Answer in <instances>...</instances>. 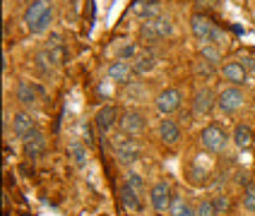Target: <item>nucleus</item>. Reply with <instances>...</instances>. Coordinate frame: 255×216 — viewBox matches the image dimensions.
<instances>
[{"mask_svg":"<svg viewBox=\"0 0 255 216\" xmlns=\"http://www.w3.org/2000/svg\"><path fill=\"white\" fill-rule=\"evenodd\" d=\"M111 149H114V156L121 161V163H137L142 156V144L137 142V137H128V135H116L114 142H111Z\"/></svg>","mask_w":255,"mask_h":216,"instance_id":"obj_3","label":"nucleus"},{"mask_svg":"<svg viewBox=\"0 0 255 216\" xmlns=\"http://www.w3.org/2000/svg\"><path fill=\"white\" fill-rule=\"evenodd\" d=\"M166 216H195V204L185 200L183 195H173V202H171V209Z\"/></svg>","mask_w":255,"mask_h":216,"instance_id":"obj_21","label":"nucleus"},{"mask_svg":"<svg viewBox=\"0 0 255 216\" xmlns=\"http://www.w3.org/2000/svg\"><path fill=\"white\" fill-rule=\"evenodd\" d=\"M118 108H116L114 103H104L99 111L94 113V125H97V130L99 132H104V135H109L114 128H118Z\"/></svg>","mask_w":255,"mask_h":216,"instance_id":"obj_13","label":"nucleus"},{"mask_svg":"<svg viewBox=\"0 0 255 216\" xmlns=\"http://www.w3.org/2000/svg\"><path fill=\"white\" fill-rule=\"evenodd\" d=\"M219 2H222V0H195V5L205 7V10H214V7H219Z\"/></svg>","mask_w":255,"mask_h":216,"instance_id":"obj_30","label":"nucleus"},{"mask_svg":"<svg viewBox=\"0 0 255 216\" xmlns=\"http://www.w3.org/2000/svg\"><path fill=\"white\" fill-rule=\"evenodd\" d=\"M53 17H56L53 0H29V5L24 7V14H22V22H24V29L31 36H41L51 29Z\"/></svg>","mask_w":255,"mask_h":216,"instance_id":"obj_1","label":"nucleus"},{"mask_svg":"<svg viewBox=\"0 0 255 216\" xmlns=\"http://www.w3.org/2000/svg\"><path fill=\"white\" fill-rule=\"evenodd\" d=\"M156 135H159V140L161 144H166V146H176V144L181 142V125L173 120V118H161L159 120V125H156Z\"/></svg>","mask_w":255,"mask_h":216,"instance_id":"obj_14","label":"nucleus"},{"mask_svg":"<svg viewBox=\"0 0 255 216\" xmlns=\"http://www.w3.org/2000/svg\"><path fill=\"white\" fill-rule=\"evenodd\" d=\"M68 156L72 158V163H75L77 168H85L87 161H89V149L85 146V142L70 140V142H68Z\"/></svg>","mask_w":255,"mask_h":216,"instance_id":"obj_20","label":"nucleus"},{"mask_svg":"<svg viewBox=\"0 0 255 216\" xmlns=\"http://www.w3.org/2000/svg\"><path fill=\"white\" fill-rule=\"evenodd\" d=\"M241 63H243V68L248 70V74H251V72H255V58L253 56H243Z\"/></svg>","mask_w":255,"mask_h":216,"instance_id":"obj_31","label":"nucleus"},{"mask_svg":"<svg viewBox=\"0 0 255 216\" xmlns=\"http://www.w3.org/2000/svg\"><path fill=\"white\" fill-rule=\"evenodd\" d=\"M190 106H193V115L205 118V115L212 113V108H217V94H214L210 86H200V89H195V94H193Z\"/></svg>","mask_w":255,"mask_h":216,"instance_id":"obj_10","label":"nucleus"},{"mask_svg":"<svg viewBox=\"0 0 255 216\" xmlns=\"http://www.w3.org/2000/svg\"><path fill=\"white\" fill-rule=\"evenodd\" d=\"M212 204H214V209H217V214L222 216L229 209V197H227V195H214Z\"/></svg>","mask_w":255,"mask_h":216,"instance_id":"obj_29","label":"nucleus"},{"mask_svg":"<svg viewBox=\"0 0 255 216\" xmlns=\"http://www.w3.org/2000/svg\"><path fill=\"white\" fill-rule=\"evenodd\" d=\"M14 96H17V101H19L24 108H31V106H36V101H39V91H36V86L31 84L29 79H19V82H17V89H14Z\"/></svg>","mask_w":255,"mask_h":216,"instance_id":"obj_18","label":"nucleus"},{"mask_svg":"<svg viewBox=\"0 0 255 216\" xmlns=\"http://www.w3.org/2000/svg\"><path fill=\"white\" fill-rule=\"evenodd\" d=\"M193 70H195V74H198L200 79H212L214 72H217L212 63H207V60H202V58H198V60L193 63Z\"/></svg>","mask_w":255,"mask_h":216,"instance_id":"obj_24","label":"nucleus"},{"mask_svg":"<svg viewBox=\"0 0 255 216\" xmlns=\"http://www.w3.org/2000/svg\"><path fill=\"white\" fill-rule=\"evenodd\" d=\"M36 120H34V115L29 113V111H17L12 115V132L14 137H19V140H27L31 132H36Z\"/></svg>","mask_w":255,"mask_h":216,"instance_id":"obj_15","label":"nucleus"},{"mask_svg":"<svg viewBox=\"0 0 255 216\" xmlns=\"http://www.w3.org/2000/svg\"><path fill=\"white\" fill-rule=\"evenodd\" d=\"M246 106V94L241 86L227 84L217 91V111L222 115H236Z\"/></svg>","mask_w":255,"mask_h":216,"instance_id":"obj_5","label":"nucleus"},{"mask_svg":"<svg viewBox=\"0 0 255 216\" xmlns=\"http://www.w3.org/2000/svg\"><path fill=\"white\" fill-rule=\"evenodd\" d=\"M132 68H135V74H147L156 68V56L144 51V53H137L135 60H132Z\"/></svg>","mask_w":255,"mask_h":216,"instance_id":"obj_22","label":"nucleus"},{"mask_svg":"<svg viewBox=\"0 0 255 216\" xmlns=\"http://www.w3.org/2000/svg\"><path fill=\"white\" fill-rule=\"evenodd\" d=\"M137 56V46L135 43H123V46H118V58H123V60H135Z\"/></svg>","mask_w":255,"mask_h":216,"instance_id":"obj_28","label":"nucleus"},{"mask_svg":"<svg viewBox=\"0 0 255 216\" xmlns=\"http://www.w3.org/2000/svg\"><path fill=\"white\" fill-rule=\"evenodd\" d=\"M231 144V132L217 125V123H210L200 130V146L210 154H224Z\"/></svg>","mask_w":255,"mask_h":216,"instance_id":"obj_2","label":"nucleus"},{"mask_svg":"<svg viewBox=\"0 0 255 216\" xmlns=\"http://www.w3.org/2000/svg\"><path fill=\"white\" fill-rule=\"evenodd\" d=\"M198 58L207 60V63H212V65H219V63H222V48L214 46V43H200Z\"/></svg>","mask_w":255,"mask_h":216,"instance_id":"obj_23","label":"nucleus"},{"mask_svg":"<svg viewBox=\"0 0 255 216\" xmlns=\"http://www.w3.org/2000/svg\"><path fill=\"white\" fill-rule=\"evenodd\" d=\"M219 74H222V79L231 86H243L248 82V70L243 68L241 60H224V63L219 65Z\"/></svg>","mask_w":255,"mask_h":216,"instance_id":"obj_11","label":"nucleus"},{"mask_svg":"<svg viewBox=\"0 0 255 216\" xmlns=\"http://www.w3.org/2000/svg\"><path fill=\"white\" fill-rule=\"evenodd\" d=\"M173 195H176V192H173L171 183L166 178H161V180L152 183L149 192H147V200H149V204H152V209H154L156 214H169Z\"/></svg>","mask_w":255,"mask_h":216,"instance_id":"obj_6","label":"nucleus"},{"mask_svg":"<svg viewBox=\"0 0 255 216\" xmlns=\"http://www.w3.org/2000/svg\"><path fill=\"white\" fill-rule=\"evenodd\" d=\"M135 74V68H132V60H123V58H116L114 63L106 68V77L116 82V84H130Z\"/></svg>","mask_w":255,"mask_h":216,"instance_id":"obj_12","label":"nucleus"},{"mask_svg":"<svg viewBox=\"0 0 255 216\" xmlns=\"http://www.w3.org/2000/svg\"><path fill=\"white\" fill-rule=\"evenodd\" d=\"M253 128L248 125V123H236L234 125V130H231V144L236 146V149H241V151H246V149H251L253 146Z\"/></svg>","mask_w":255,"mask_h":216,"instance_id":"obj_17","label":"nucleus"},{"mask_svg":"<svg viewBox=\"0 0 255 216\" xmlns=\"http://www.w3.org/2000/svg\"><path fill=\"white\" fill-rule=\"evenodd\" d=\"M118 197H121V204H123V209H128V212H135V214H140L142 212V195H137L132 187L128 185V183H123L121 185V190H118Z\"/></svg>","mask_w":255,"mask_h":216,"instance_id":"obj_19","label":"nucleus"},{"mask_svg":"<svg viewBox=\"0 0 255 216\" xmlns=\"http://www.w3.org/2000/svg\"><path fill=\"white\" fill-rule=\"evenodd\" d=\"M195 216H219L217 209H214V204H212V197H202V200H198V204H195Z\"/></svg>","mask_w":255,"mask_h":216,"instance_id":"obj_26","label":"nucleus"},{"mask_svg":"<svg viewBox=\"0 0 255 216\" xmlns=\"http://www.w3.org/2000/svg\"><path fill=\"white\" fill-rule=\"evenodd\" d=\"M241 204L246 212H253L255 214V183H248L243 187V195H241Z\"/></svg>","mask_w":255,"mask_h":216,"instance_id":"obj_25","label":"nucleus"},{"mask_svg":"<svg viewBox=\"0 0 255 216\" xmlns=\"http://www.w3.org/2000/svg\"><path fill=\"white\" fill-rule=\"evenodd\" d=\"M22 149H24V156L31 158V161L41 158L46 154V135H43L41 130L31 132L27 140H22Z\"/></svg>","mask_w":255,"mask_h":216,"instance_id":"obj_16","label":"nucleus"},{"mask_svg":"<svg viewBox=\"0 0 255 216\" xmlns=\"http://www.w3.org/2000/svg\"><path fill=\"white\" fill-rule=\"evenodd\" d=\"M126 183H128L130 187H132V190H135L137 195H142V197H144V180H142L140 173L128 171V173H126Z\"/></svg>","mask_w":255,"mask_h":216,"instance_id":"obj_27","label":"nucleus"},{"mask_svg":"<svg viewBox=\"0 0 255 216\" xmlns=\"http://www.w3.org/2000/svg\"><path fill=\"white\" fill-rule=\"evenodd\" d=\"M173 34V22H171L166 14H159L152 19H144L140 24V39L147 43L152 41H161V39H169Z\"/></svg>","mask_w":255,"mask_h":216,"instance_id":"obj_4","label":"nucleus"},{"mask_svg":"<svg viewBox=\"0 0 255 216\" xmlns=\"http://www.w3.org/2000/svg\"><path fill=\"white\" fill-rule=\"evenodd\" d=\"M214 31H217V24H214L207 14H202V12L190 14V34L195 36V41H200V43H212Z\"/></svg>","mask_w":255,"mask_h":216,"instance_id":"obj_9","label":"nucleus"},{"mask_svg":"<svg viewBox=\"0 0 255 216\" xmlns=\"http://www.w3.org/2000/svg\"><path fill=\"white\" fill-rule=\"evenodd\" d=\"M147 130V115L140 108H126L121 118H118V132L128 135V137H140Z\"/></svg>","mask_w":255,"mask_h":216,"instance_id":"obj_7","label":"nucleus"},{"mask_svg":"<svg viewBox=\"0 0 255 216\" xmlns=\"http://www.w3.org/2000/svg\"><path fill=\"white\" fill-rule=\"evenodd\" d=\"M183 106V94L178 86H166L154 96V108L161 113V118H169Z\"/></svg>","mask_w":255,"mask_h":216,"instance_id":"obj_8","label":"nucleus"}]
</instances>
